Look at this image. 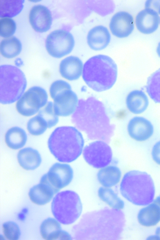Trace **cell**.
<instances>
[{"instance_id": "obj_1", "label": "cell", "mask_w": 160, "mask_h": 240, "mask_svg": "<svg viewBox=\"0 0 160 240\" xmlns=\"http://www.w3.org/2000/svg\"><path fill=\"white\" fill-rule=\"evenodd\" d=\"M73 123L78 129L85 132L90 139L106 141L112 135L111 124L103 104L92 97L79 100L72 116Z\"/></svg>"}, {"instance_id": "obj_2", "label": "cell", "mask_w": 160, "mask_h": 240, "mask_svg": "<svg viewBox=\"0 0 160 240\" xmlns=\"http://www.w3.org/2000/svg\"><path fill=\"white\" fill-rule=\"evenodd\" d=\"M119 191L124 200L140 207L153 202L156 196L152 177L146 172L137 170L129 171L122 176Z\"/></svg>"}, {"instance_id": "obj_3", "label": "cell", "mask_w": 160, "mask_h": 240, "mask_svg": "<svg viewBox=\"0 0 160 240\" xmlns=\"http://www.w3.org/2000/svg\"><path fill=\"white\" fill-rule=\"evenodd\" d=\"M84 141L77 128L71 126L57 127L52 132L48 142V149L59 162H72L82 154Z\"/></svg>"}, {"instance_id": "obj_4", "label": "cell", "mask_w": 160, "mask_h": 240, "mask_svg": "<svg viewBox=\"0 0 160 240\" xmlns=\"http://www.w3.org/2000/svg\"><path fill=\"white\" fill-rule=\"evenodd\" d=\"M118 72L117 64L111 58L99 54L92 57L84 63L82 77L90 88L101 92L113 87L117 80Z\"/></svg>"}, {"instance_id": "obj_5", "label": "cell", "mask_w": 160, "mask_h": 240, "mask_svg": "<svg viewBox=\"0 0 160 240\" xmlns=\"http://www.w3.org/2000/svg\"><path fill=\"white\" fill-rule=\"evenodd\" d=\"M83 205L81 198L75 191L67 190L56 194L51 203L53 216L60 223L71 225L81 218Z\"/></svg>"}, {"instance_id": "obj_6", "label": "cell", "mask_w": 160, "mask_h": 240, "mask_svg": "<svg viewBox=\"0 0 160 240\" xmlns=\"http://www.w3.org/2000/svg\"><path fill=\"white\" fill-rule=\"evenodd\" d=\"M27 81L23 72L13 65L0 67V102L8 104L18 101L24 92Z\"/></svg>"}, {"instance_id": "obj_7", "label": "cell", "mask_w": 160, "mask_h": 240, "mask_svg": "<svg viewBox=\"0 0 160 240\" xmlns=\"http://www.w3.org/2000/svg\"><path fill=\"white\" fill-rule=\"evenodd\" d=\"M48 95L43 88L34 86L24 93L16 104L18 112L22 116H33L45 106L48 103Z\"/></svg>"}, {"instance_id": "obj_8", "label": "cell", "mask_w": 160, "mask_h": 240, "mask_svg": "<svg viewBox=\"0 0 160 240\" xmlns=\"http://www.w3.org/2000/svg\"><path fill=\"white\" fill-rule=\"evenodd\" d=\"M82 154L87 163L97 169L110 165L112 159L111 147L102 140H96L85 146Z\"/></svg>"}, {"instance_id": "obj_9", "label": "cell", "mask_w": 160, "mask_h": 240, "mask_svg": "<svg viewBox=\"0 0 160 240\" xmlns=\"http://www.w3.org/2000/svg\"><path fill=\"white\" fill-rule=\"evenodd\" d=\"M75 44L74 38L69 32L58 29L52 32L46 40V49L52 57L61 58L69 53Z\"/></svg>"}, {"instance_id": "obj_10", "label": "cell", "mask_w": 160, "mask_h": 240, "mask_svg": "<svg viewBox=\"0 0 160 240\" xmlns=\"http://www.w3.org/2000/svg\"><path fill=\"white\" fill-rule=\"evenodd\" d=\"M74 172L72 167L65 163L56 162L50 168L48 172L43 175L40 180L45 182L58 192L72 182Z\"/></svg>"}, {"instance_id": "obj_11", "label": "cell", "mask_w": 160, "mask_h": 240, "mask_svg": "<svg viewBox=\"0 0 160 240\" xmlns=\"http://www.w3.org/2000/svg\"><path fill=\"white\" fill-rule=\"evenodd\" d=\"M53 109L58 116L72 115L76 110L79 100L71 87L66 88L56 94L52 98Z\"/></svg>"}, {"instance_id": "obj_12", "label": "cell", "mask_w": 160, "mask_h": 240, "mask_svg": "<svg viewBox=\"0 0 160 240\" xmlns=\"http://www.w3.org/2000/svg\"><path fill=\"white\" fill-rule=\"evenodd\" d=\"M127 130L130 137L138 142L148 140L154 132L152 123L147 119L141 116H135L132 118L128 123Z\"/></svg>"}, {"instance_id": "obj_13", "label": "cell", "mask_w": 160, "mask_h": 240, "mask_svg": "<svg viewBox=\"0 0 160 240\" xmlns=\"http://www.w3.org/2000/svg\"><path fill=\"white\" fill-rule=\"evenodd\" d=\"M109 28L112 33L116 37L121 38L127 37L134 29L133 18L127 12H118L112 17Z\"/></svg>"}, {"instance_id": "obj_14", "label": "cell", "mask_w": 160, "mask_h": 240, "mask_svg": "<svg viewBox=\"0 0 160 240\" xmlns=\"http://www.w3.org/2000/svg\"><path fill=\"white\" fill-rule=\"evenodd\" d=\"M30 23L35 30L44 32L51 27L52 18L49 10L46 6L38 4L33 6L29 14Z\"/></svg>"}, {"instance_id": "obj_15", "label": "cell", "mask_w": 160, "mask_h": 240, "mask_svg": "<svg viewBox=\"0 0 160 240\" xmlns=\"http://www.w3.org/2000/svg\"><path fill=\"white\" fill-rule=\"evenodd\" d=\"M158 13L153 9L146 8L137 15L135 23L138 30L144 34H150L156 31L159 22Z\"/></svg>"}, {"instance_id": "obj_16", "label": "cell", "mask_w": 160, "mask_h": 240, "mask_svg": "<svg viewBox=\"0 0 160 240\" xmlns=\"http://www.w3.org/2000/svg\"><path fill=\"white\" fill-rule=\"evenodd\" d=\"M83 65L78 57L68 56L63 59L60 63V74L63 78L68 81L77 80L82 76Z\"/></svg>"}, {"instance_id": "obj_17", "label": "cell", "mask_w": 160, "mask_h": 240, "mask_svg": "<svg viewBox=\"0 0 160 240\" xmlns=\"http://www.w3.org/2000/svg\"><path fill=\"white\" fill-rule=\"evenodd\" d=\"M139 224L142 227L151 228L160 222V207L153 202L141 207L137 215Z\"/></svg>"}, {"instance_id": "obj_18", "label": "cell", "mask_w": 160, "mask_h": 240, "mask_svg": "<svg viewBox=\"0 0 160 240\" xmlns=\"http://www.w3.org/2000/svg\"><path fill=\"white\" fill-rule=\"evenodd\" d=\"M58 192L48 183L40 181L39 183L30 189L28 195L33 203L42 205L49 202L54 195Z\"/></svg>"}, {"instance_id": "obj_19", "label": "cell", "mask_w": 160, "mask_h": 240, "mask_svg": "<svg viewBox=\"0 0 160 240\" xmlns=\"http://www.w3.org/2000/svg\"><path fill=\"white\" fill-rule=\"evenodd\" d=\"M110 34L107 28L98 25L91 29L87 36V42L92 49L99 51L106 48L110 42Z\"/></svg>"}, {"instance_id": "obj_20", "label": "cell", "mask_w": 160, "mask_h": 240, "mask_svg": "<svg viewBox=\"0 0 160 240\" xmlns=\"http://www.w3.org/2000/svg\"><path fill=\"white\" fill-rule=\"evenodd\" d=\"M119 168L109 165L99 170L97 174V179L101 186L113 188L119 185L122 177Z\"/></svg>"}, {"instance_id": "obj_21", "label": "cell", "mask_w": 160, "mask_h": 240, "mask_svg": "<svg viewBox=\"0 0 160 240\" xmlns=\"http://www.w3.org/2000/svg\"><path fill=\"white\" fill-rule=\"evenodd\" d=\"M17 158L20 166L28 171L37 169L40 165L42 161L38 151L29 147L21 149L17 154Z\"/></svg>"}, {"instance_id": "obj_22", "label": "cell", "mask_w": 160, "mask_h": 240, "mask_svg": "<svg viewBox=\"0 0 160 240\" xmlns=\"http://www.w3.org/2000/svg\"><path fill=\"white\" fill-rule=\"evenodd\" d=\"M100 200L110 209L121 211L124 208V200L113 189L100 186L97 190Z\"/></svg>"}, {"instance_id": "obj_23", "label": "cell", "mask_w": 160, "mask_h": 240, "mask_svg": "<svg viewBox=\"0 0 160 240\" xmlns=\"http://www.w3.org/2000/svg\"><path fill=\"white\" fill-rule=\"evenodd\" d=\"M126 103L127 108L131 113L139 114L143 112L149 104L148 98L142 91L133 90L127 95Z\"/></svg>"}, {"instance_id": "obj_24", "label": "cell", "mask_w": 160, "mask_h": 240, "mask_svg": "<svg viewBox=\"0 0 160 240\" xmlns=\"http://www.w3.org/2000/svg\"><path fill=\"white\" fill-rule=\"evenodd\" d=\"M28 137L25 131L22 128L15 126L9 128L5 135L7 146L13 150L22 148L26 144Z\"/></svg>"}, {"instance_id": "obj_25", "label": "cell", "mask_w": 160, "mask_h": 240, "mask_svg": "<svg viewBox=\"0 0 160 240\" xmlns=\"http://www.w3.org/2000/svg\"><path fill=\"white\" fill-rule=\"evenodd\" d=\"M62 230L60 223L56 219L50 217L45 219L40 227L41 237L46 240H58Z\"/></svg>"}, {"instance_id": "obj_26", "label": "cell", "mask_w": 160, "mask_h": 240, "mask_svg": "<svg viewBox=\"0 0 160 240\" xmlns=\"http://www.w3.org/2000/svg\"><path fill=\"white\" fill-rule=\"evenodd\" d=\"M22 48L20 40L15 36H12L2 40L0 43V50L4 57L10 58L18 55Z\"/></svg>"}, {"instance_id": "obj_27", "label": "cell", "mask_w": 160, "mask_h": 240, "mask_svg": "<svg viewBox=\"0 0 160 240\" xmlns=\"http://www.w3.org/2000/svg\"><path fill=\"white\" fill-rule=\"evenodd\" d=\"M146 88L151 98L155 103H160V68L148 78Z\"/></svg>"}, {"instance_id": "obj_28", "label": "cell", "mask_w": 160, "mask_h": 240, "mask_svg": "<svg viewBox=\"0 0 160 240\" xmlns=\"http://www.w3.org/2000/svg\"><path fill=\"white\" fill-rule=\"evenodd\" d=\"M23 0H1L0 17H13L22 10Z\"/></svg>"}, {"instance_id": "obj_29", "label": "cell", "mask_w": 160, "mask_h": 240, "mask_svg": "<svg viewBox=\"0 0 160 240\" xmlns=\"http://www.w3.org/2000/svg\"><path fill=\"white\" fill-rule=\"evenodd\" d=\"M27 128L28 132L31 135L38 136L44 133L48 126L44 119L38 114L28 120Z\"/></svg>"}, {"instance_id": "obj_30", "label": "cell", "mask_w": 160, "mask_h": 240, "mask_svg": "<svg viewBox=\"0 0 160 240\" xmlns=\"http://www.w3.org/2000/svg\"><path fill=\"white\" fill-rule=\"evenodd\" d=\"M38 114L46 121L48 128L54 127L58 122V116L55 113L53 103L51 101L48 102L44 108L39 111Z\"/></svg>"}, {"instance_id": "obj_31", "label": "cell", "mask_w": 160, "mask_h": 240, "mask_svg": "<svg viewBox=\"0 0 160 240\" xmlns=\"http://www.w3.org/2000/svg\"><path fill=\"white\" fill-rule=\"evenodd\" d=\"M2 229L5 238L9 240H18L20 235V230L18 225L15 222L8 221L2 225Z\"/></svg>"}, {"instance_id": "obj_32", "label": "cell", "mask_w": 160, "mask_h": 240, "mask_svg": "<svg viewBox=\"0 0 160 240\" xmlns=\"http://www.w3.org/2000/svg\"><path fill=\"white\" fill-rule=\"evenodd\" d=\"M0 35L3 37L7 38L12 35L16 29V24L14 20L9 17H3L0 20Z\"/></svg>"}, {"instance_id": "obj_33", "label": "cell", "mask_w": 160, "mask_h": 240, "mask_svg": "<svg viewBox=\"0 0 160 240\" xmlns=\"http://www.w3.org/2000/svg\"><path fill=\"white\" fill-rule=\"evenodd\" d=\"M151 156L153 161L160 166V140L153 145L151 149Z\"/></svg>"}, {"instance_id": "obj_34", "label": "cell", "mask_w": 160, "mask_h": 240, "mask_svg": "<svg viewBox=\"0 0 160 240\" xmlns=\"http://www.w3.org/2000/svg\"><path fill=\"white\" fill-rule=\"evenodd\" d=\"M147 239L160 240V226L157 227L154 233L148 236Z\"/></svg>"}, {"instance_id": "obj_35", "label": "cell", "mask_w": 160, "mask_h": 240, "mask_svg": "<svg viewBox=\"0 0 160 240\" xmlns=\"http://www.w3.org/2000/svg\"><path fill=\"white\" fill-rule=\"evenodd\" d=\"M153 202L160 207V193L158 195L156 196Z\"/></svg>"}, {"instance_id": "obj_36", "label": "cell", "mask_w": 160, "mask_h": 240, "mask_svg": "<svg viewBox=\"0 0 160 240\" xmlns=\"http://www.w3.org/2000/svg\"><path fill=\"white\" fill-rule=\"evenodd\" d=\"M156 51L158 56L160 58V42L158 44Z\"/></svg>"}, {"instance_id": "obj_37", "label": "cell", "mask_w": 160, "mask_h": 240, "mask_svg": "<svg viewBox=\"0 0 160 240\" xmlns=\"http://www.w3.org/2000/svg\"><path fill=\"white\" fill-rule=\"evenodd\" d=\"M158 13L160 14V11H159V12H158ZM159 21H160V19H159Z\"/></svg>"}]
</instances>
